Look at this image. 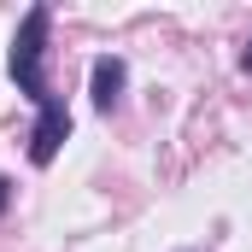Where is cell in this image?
I'll return each instance as SVG.
<instances>
[{"instance_id": "obj_1", "label": "cell", "mask_w": 252, "mask_h": 252, "mask_svg": "<svg viewBox=\"0 0 252 252\" xmlns=\"http://www.w3.org/2000/svg\"><path fill=\"white\" fill-rule=\"evenodd\" d=\"M41 41H47V6H30L24 24H18V35H12V76H18V88L35 106L53 100V88L41 82Z\"/></svg>"}, {"instance_id": "obj_2", "label": "cell", "mask_w": 252, "mask_h": 252, "mask_svg": "<svg viewBox=\"0 0 252 252\" xmlns=\"http://www.w3.org/2000/svg\"><path fill=\"white\" fill-rule=\"evenodd\" d=\"M64 129H70V112H64V100L53 94V100L41 106V124H35V135H30V158H35V164H53V153H59Z\"/></svg>"}, {"instance_id": "obj_3", "label": "cell", "mask_w": 252, "mask_h": 252, "mask_svg": "<svg viewBox=\"0 0 252 252\" xmlns=\"http://www.w3.org/2000/svg\"><path fill=\"white\" fill-rule=\"evenodd\" d=\"M124 94V59H94V106L112 112Z\"/></svg>"}, {"instance_id": "obj_4", "label": "cell", "mask_w": 252, "mask_h": 252, "mask_svg": "<svg viewBox=\"0 0 252 252\" xmlns=\"http://www.w3.org/2000/svg\"><path fill=\"white\" fill-rule=\"evenodd\" d=\"M0 211H6V176H0Z\"/></svg>"}, {"instance_id": "obj_5", "label": "cell", "mask_w": 252, "mask_h": 252, "mask_svg": "<svg viewBox=\"0 0 252 252\" xmlns=\"http://www.w3.org/2000/svg\"><path fill=\"white\" fill-rule=\"evenodd\" d=\"M241 64H247V70H252V41H247V59H241Z\"/></svg>"}]
</instances>
